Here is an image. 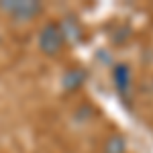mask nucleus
Returning <instances> with one entry per match:
<instances>
[{"instance_id": "1", "label": "nucleus", "mask_w": 153, "mask_h": 153, "mask_svg": "<svg viewBox=\"0 0 153 153\" xmlns=\"http://www.w3.org/2000/svg\"><path fill=\"white\" fill-rule=\"evenodd\" d=\"M43 10H45L43 2H37V0H2L0 2V12L19 25H27L39 19Z\"/></svg>"}, {"instance_id": "2", "label": "nucleus", "mask_w": 153, "mask_h": 153, "mask_svg": "<svg viewBox=\"0 0 153 153\" xmlns=\"http://www.w3.org/2000/svg\"><path fill=\"white\" fill-rule=\"evenodd\" d=\"M65 45H68V41H65V35H63L57 21H47L41 27V31L37 35V47L43 55L57 57V55L63 53Z\"/></svg>"}, {"instance_id": "3", "label": "nucleus", "mask_w": 153, "mask_h": 153, "mask_svg": "<svg viewBox=\"0 0 153 153\" xmlns=\"http://www.w3.org/2000/svg\"><path fill=\"white\" fill-rule=\"evenodd\" d=\"M112 82H114V88L117 92L123 98H127L131 92V86H133V71L127 63H117L114 70H112Z\"/></svg>"}, {"instance_id": "4", "label": "nucleus", "mask_w": 153, "mask_h": 153, "mask_svg": "<svg viewBox=\"0 0 153 153\" xmlns=\"http://www.w3.org/2000/svg\"><path fill=\"white\" fill-rule=\"evenodd\" d=\"M84 82H86V70L78 68V65L70 68L61 78V86H63L65 92H78L84 86Z\"/></svg>"}, {"instance_id": "5", "label": "nucleus", "mask_w": 153, "mask_h": 153, "mask_svg": "<svg viewBox=\"0 0 153 153\" xmlns=\"http://www.w3.org/2000/svg\"><path fill=\"white\" fill-rule=\"evenodd\" d=\"M65 19V16H63ZM59 27H61V31H63V35H65V41L68 43H76V41H80L82 39V25L78 23V19L76 16H68L65 21H57Z\"/></svg>"}, {"instance_id": "6", "label": "nucleus", "mask_w": 153, "mask_h": 153, "mask_svg": "<svg viewBox=\"0 0 153 153\" xmlns=\"http://www.w3.org/2000/svg\"><path fill=\"white\" fill-rule=\"evenodd\" d=\"M100 153H127V141L120 133L106 135L104 141L100 143Z\"/></svg>"}]
</instances>
